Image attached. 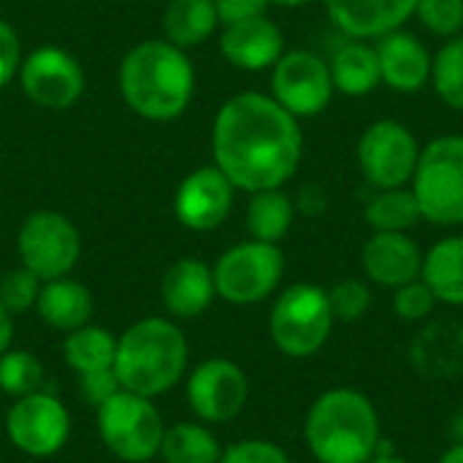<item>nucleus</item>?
Masks as SVG:
<instances>
[{
    "mask_svg": "<svg viewBox=\"0 0 463 463\" xmlns=\"http://www.w3.org/2000/svg\"><path fill=\"white\" fill-rule=\"evenodd\" d=\"M212 155L236 190H277L301 165L304 133L271 95L239 92L214 117Z\"/></svg>",
    "mask_w": 463,
    "mask_h": 463,
    "instance_id": "f257e3e1",
    "label": "nucleus"
},
{
    "mask_svg": "<svg viewBox=\"0 0 463 463\" xmlns=\"http://www.w3.org/2000/svg\"><path fill=\"white\" fill-rule=\"evenodd\" d=\"M125 106L152 122L182 117L195 95V68L184 49L163 41L136 43L119 65Z\"/></svg>",
    "mask_w": 463,
    "mask_h": 463,
    "instance_id": "f03ea898",
    "label": "nucleus"
},
{
    "mask_svg": "<svg viewBox=\"0 0 463 463\" xmlns=\"http://www.w3.org/2000/svg\"><path fill=\"white\" fill-rule=\"evenodd\" d=\"M304 439L317 463H369L383 445L374 402L355 388H331L315 399Z\"/></svg>",
    "mask_w": 463,
    "mask_h": 463,
    "instance_id": "7ed1b4c3",
    "label": "nucleus"
},
{
    "mask_svg": "<svg viewBox=\"0 0 463 463\" xmlns=\"http://www.w3.org/2000/svg\"><path fill=\"white\" fill-rule=\"evenodd\" d=\"M187 358V339L174 320L144 317L117 336L114 374L122 391L155 399L184 377Z\"/></svg>",
    "mask_w": 463,
    "mask_h": 463,
    "instance_id": "20e7f679",
    "label": "nucleus"
},
{
    "mask_svg": "<svg viewBox=\"0 0 463 463\" xmlns=\"http://www.w3.org/2000/svg\"><path fill=\"white\" fill-rule=\"evenodd\" d=\"M334 323L328 290L312 282H296L277 296L269 315V334L282 355L312 358L326 347Z\"/></svg>",
    "mask_w": 463,
    "mask_h": 463,
    "instance_id": "39448f33",
    "label": "nucleus"
},
{
    "mask_svg": "<svg viewBox=\"0 0 463 463\" xmlns=\"http://www.w3.org/2000/svg\"><path fill=\"white\" fill-rule=\"evenodd\" d=\"M420 217L434 225H463V136H439L420 149L410 182Z\"/></svg>",
    "mask_w": 463,
    "mask_h": 463,
    "instance_id": "423d86ee",
    "label": "nucleus"
},
{
    "mask_svg": "<svg viewBox=\"0 0 463 463\" xmlns=\"http://www.w3.org/2000/svg\"><path fill=\"white\" fill-rule=\"evenodd\" d=\"M98 434L119 461L146 463L160 456L165 423L152 399L119 391L98 407Z\"/></svg>",
    "mask_w": 463,
    "mask_h": 463,
    "instance_id": "0eeeda50",
    "label": "nucleus"
},
{
    "mask_svg": "<svg viewBox=\"0 0 463 463\" xmlns=\"http://www.w3.org/2000/svg\"><path fill=\"white\" fill-rule=\"evenodd\" d=\"M214 271V288L217 296L236 307H250L266 301L282 282L285 274V255L279 244L266 241H241L225 250Z\"/></svg>",
    "mask_w": 463,
    "mask_h": 463,
    "instance_id": "6e6552de",
    "label": "nucleus"
},
{
    "mask_svg": "<svg viewBox=\"0 0 463 463\" xmlns=\"http://www.w3.org/2000/svg\"><path fill=\"white\" fill-rule=\"evenodd\" d=\"M16 252L24 269L41 282L68 277L81 258L79 228L60 212L38 209L24 217L16 233Z\"/></svg>",
    "mask_w": 463,
    "mask_h": 463,
    "instance_id": "1a4fd4ad",
    "label": "nucleus"
},
{
    "mask_svg": "<svg viewBox=\"0 0 463 463\" xmlns=\"http://www.w3.org/2000/svg\"><path fill=\"white\" fill-rule=\"evenodd\" d=\"M358 165L374 190L407 187L415 176L420 144L399 119H377L358 138Z\"/></svg>",
    "mask_w": 463,
    "mask_h": 463,
    "instance_id": "9d476101",
    "label": "nucleus"
},
{
    "mask_svg": "<svg viewBox=\"0 0 463 463\" xmlns=\"http://www.w3.org/2000/svg\"><path fill=\"white\" fill-rule=\"evenodd\" d=\"M336 95L331 65L309 49L285 52L271 68V98L296 119L323 114Z\"/></svg>",
    "mask_w": 463,
    "mask_h": 463,
    "instance_id": "9b49d317",
    "label": "nucleus"
},
{
    "mask_svg": "<svg viewBox=\"0 0 463 463\" xmlns=\"http://www.w3.org/2000/svg\"><path fill=\"white\" fill-rule=\"evenodd\" d=\"M5 434L16 450L33 458H49L60 453L71 437V415L60 399L35 391L14 399L5 415Z\"/></svg>",
    "mask_w": 463,
    "mask_h": 463,
    "instance_id": "f8f14e48",
    "label": "nucleus"
},
{
    "mask_svg": "<svg viewBox=\"0 0 463 463\" xmlns=\"http://www.w3.org/2000/svg\"><path fill=\"white\" fill-rule=\"evenodd\" d=\"M16 76L24 95L35 106L52 111H62L79 103L87 87L81 62L60 46H41L30 52L22 60Z\"/></svg>",
    "mask_w": 463,
    "mask_h": 463,
    "instance_id": "ddd939ff",
    "label": "nucleus"
},
{
    "mask_svg": "<svg viewBox=\"0 0 463 463\" xmlns=\"http://www.w3.org/2000/svg\"><path fill=\"white\" fill-rule=\"evenodd\" d=\"M250 399L244 369L228 358H206L187 377V404L201 423H228Z\"/></svg>",
    "mask_w": 463,
    "mask_h": 463,
    "instance_id": "4468645a",
    "label": "nucleus"
},
{
    "mask_svg": "<svg viewBox=\"0 0 463 463\" xmlns=\"http://www.w3.org/2000/svg\"><path fill=\"white\" fill-rule=\"evenodd\" d=\"M233 193L236 187L214 163L201 165L179 182L174 193V214L195 233L214 231L228 220L233 209Z\"/></svg>",
    "mask_w": 463,
    "mask_h": 463,
    "instance_id": "2eb2a0df",
    "label": "nucleus"
},
{
    "mask_svg": "<svg viewBox=\"0 0 463 463\" xmlns=\"http://www.w3.org/2000/svg\"><path fill=\"white\" fill-rule=\"evenodd\" d=\"M364 274L388 290L410 285L423 274V250L407 233L374 231L361 250Z\"/></svg>",
    "mask_w": 463,
    "mask_h": 463,
    "instance_id": "dca6fc26",
    "label": "nucleus"
},
{
    "mask_svg": "<svg viewBox=\"0 0 463 463\" xmlns=\"http://www.w3.org/2000/svg\"><path fill=\"white\" fill-rule=\"evenodd\" d=\"M374 49H377V60H380L383 84L391 87L393 92L415 95L431 81L434 54L426 49V43L415 33L399 27V30L377 38Z\"/></svg>",
    "mask_w": 463,
    "mask_h": 463,
    "instance_id": "f3484780",
    "label": "nucleus"
},
{
    "mask_svg": "<svg viewBox=\"0 0 463 463\" xmlns=\"http://www.w3.org/2000/svg\"><path fill=\"white\" fill-rule=\"evenodd\" d=\"M328 19L358 41H377L415 16L418 0H323Z\"/></svg>",
    "mask_w": 463,
    "mask_h": 463,
    "instance_id": "a211bd4d",
    "label": "nucleus"
},
{
    "mask_svg": "<svg viewBox=\"0 0 463 463\" xmlns=\"http://www.w3.org/2000/svg\"><path fill=\"white\" fill-rule=\"evenodd\" d=\"M222 57L239 71H266L285 54V35L277 22L266 14L222 27L220 35Z\"/></svg>",
    "mask_w": 463,
    "mask_h": 463,
    "instance_id": "6ab92c4d",
    "label": "nucleus"
},
{
    "mask_svg": "<svg viewBox=\"0 0 463 463\" xmlns=\"http://www.w3.org/2000/svg\"><path fill=\"white\" fill-rule=\"evenodd\" d=\"M160 293H163V307L171 317L179 320L201 317L217 298L214 271L198 258H182L165 271Z\"/></svg>",
    "mask_w": 463,
    "mask_h": 463,
    "instance_id": "aec40b11",
    "label": "nucleus"
},
{
    "mask_svg": "<svg viewBox=\"0 0 463 463\" xmlns=\"http://www.w3.org/2000/svg\"><path fill=\"white\" fill-rule=\"evenodd\" d=\"M35 312L46 326L71 334V331L90 323V317H92V293L81 282H76L71 277L49 279V282L41 285Z\"/></svg>",
    "mask_w": 463,
    "mask_h": 463,
    "instance_id": "412c9836",
    "label": "nucleus"
},
{
    "mask_svg": "<svg viewBox=\"0 0 463 463\" xmlns=\"http://www.w3.org/2000/svg\"><path fill=\"white\" fill-rule=\"evenodd\" d=\"M328 65H331V79H334L336 92H342L347 98L372 95L383 84L377 49L369 41L350 38L347 43H342L334 52Z\"/></svg>",
    "mask_w": 463,
    "mask_h": 463,
    "instance_id": "4be33fe9",
    "label": "nucleus"
},
{
    "mask_svg": "<svg viewBox=\"0 0 463 463\" xmlns=\"http://www.w3.org/2000/svg\"><path fill=\"white\" fill-rule=\"evenodd\" d=\"M420 279L431 288L439 304L463 307V233L439 239L423 255Z\"/></svg>",
    "mask_w": 463,
    "mask_h": 463,
    "instance_id": "5701e85b",
    "label": "nucleus"
},
{
    "mask_svg": "<svg viewBox=\"0 0 463 463\" xmlns=\"http://www.w3.org/2000/svg\"><path fill=\"white\" fill-rule=\"evenodd\" d=\"M217 24L220 19L214 0H171L163 14L165 41L184 52L212 38Z\"/></svg>",
    "mask_w": 463,
    "mask_h": 463,
    "instance_id": "b1692460",
    "label": "nucleus"
},
{
    "mask_svg": "<svg viewBox=\"0 0 463 463\" xmlns=\"http://www.w3.org/2000/svg\"><path fill=\"white\" fill-rule=\"evenodd\" d=\"M62 355L76 377L111 372L117 361V336L100 326H81L62 342Z\"/></svg>",
    "mask_w": 463,
    "mask_h": 463,
    "instance_id": "393cba45",
    "label": "nucleus"
},
{
    "mask_svg": "<svg viewBox=\"0 0 463 463\" xmlns=\"http://www.w3.org/2000/svg\"><path fill=\"white\" fill-rule=\"evenodd\" d=\"M293 220H296V203L290 201L288 193H282V187L252 193L247 206V231L255 241L279 244L290 233Z\"/></svg>",
    "mask_w": 463,
    "mask_h": 463,
    "instance_id": "a878e982",
    "label": "nucleus"
},
{
    "mask_svg": "<svg viewBox=\"0 0 463 463\" xmlns=\"http://www.w3.org/2000/svg\"><path fill=\"white\" fill-rule=\"evenodd\" d=\"M222 448L206 423H176L165 429L160 458L165 463H220Z\"/></svg>",
    "mask_w": 463,
    "mask_h": 463,
    "instance_id": "bb28decb",
    "label": "nucleus"
},
{
    "mask_svg": "<svg viewBox=\"0 0 463 463\" xmlns=\"http://www.w3.org/2000/svg\"><path fill=\"white\" fill-rule=\"evenodd\" d=\"M364 217L372 231H388V233H407L412 225H418V220H423L410 187L377 190L374 198L366 203Z\"/></svg>",
    "mask_w": 463,
    "mask_h": 463,
    "instance_id": "cd10ccee",
    "label": "nucleus"
},
{
    "mask_svg": "<svg viewBox=\"0 0 463 463\" xmlns=\"http://www.w3.org/2000/svg\"><path fill=\"white\" fill-rule=\"evenodd\" d=\"M431 87L448 109L463 111V33L448 38L434 54Z\"/></svg>",
    "mask_w": 463,
    "mask_h": 463,
    "instance_id": "c85d7f7f",
    "label": "nucleus"
},
{
    "mask_svg": "<svg viewBox=\"0 0 463 463\" xmlns=\"http://www.w3.org/2000/svg\"><path fill=\"white\" fill-rule=\"evenodd\" d=\"M43 383V364L30 350H5L0 355V391L11 399L30 396L41 391Z\"/></svg>",
    "mask_w": 463,
    "mask_h": 463,
    "instance_id": "c756f323",
    "label": "nucleus"
},
{
    "mask_svg": "<svg viewBox=\"0 0 463 463\" xmlns=\"http://www.w3.org/2000/svg\"><path fill=\"white\" fill-rule=\"evenodd\" d=\"M415 16L437 38H456L463 30V0H418Z\"/></svg>",
    "mask_w": 463,
    "mask_h": 463,
    "instance_id": "7c9ffc66",
    "label": "nucleus"
},
{
    "mask_svg": "<svg viewBox=\"0 0 463 463\" xmlns=\"http://www.w3.org/2000/svg\"><path fill=\"white\" fill-rule=\"evenodd\" d=\"M41 279L19 266V269H11L0 277V304L11 312V315H19V312H27V309H35V301H38V293H41Z\"/></svg>",
    "mask_w": 463,
    "mask_h": 463,
    "instance_id": "2f4dec72",
    "label": "nucleus"
},
{
    "mask_svg": "<svg viewBox=\"0 0 463 463\" xmlns=\"http://www.w3.org/2000/svg\"><path fill=\"white\" fill-rule=\"evenodd\" d=\"M334 317L342 323H355L372 309V290L361 279H342L328 290Z\"/></svg>",
    "mask_w": 463,
    "mask_h": 463,
    "instance_id": "473e14b6",
    "label": "nucleus"
},
{
    "mask_svg": "<svg viewBox=\"0 0 463 463\" xmlns=\"http://www.w3.org/2000/svg\"><path fill=\"white\" fill-rule=\"evenodd\" d=\"M437 304H439L437 296L431 293V288L423 279H415L410 285L396 288L393 290V301H391L393 315L399 320H404V323H420V320L431 317Z\"/></svg>",
    "mask_w": 463,
    "mask_h": 463,
    "instance_id": "72a5a7b5",
    "label": "nucleus"
},
{
    "mask_svg": "<svg viewBox=\"0 0 463 463\" xmlns=\"http://www.w3.org/2000/svg\"><path fill=\"white\" fill-rule=\"evenodd\" d=\"M220 463H290V456L271 439H241L222 450Z\"/></svg>",
    "mask_w": 463,
    "mask_h": 463,
    "instance_id": "f704fd0d",
    "label": "nucleus"
},
{
    "mask_svg": "<svg viewBox=\"0 0 463 463\" xmlns=\"http://www.w3.org/2000/svg\"><path fill=\"white\" fill-rule=\"evenodd\" d=\"M119 391H122V385H119L114 369H111V372H98V374H84V377H79V396H81L87 404H92L95 410H98L100 404H106L111 396H117Z\"/></svg>",
    "mask_w": 463,
    "mask_h": 463,
    "instance_id": "c9c22d12",
    "label": "nucleus"
},
{
    "mask_svg": "<svg viewBox=\"0 0 463 463\" xmlns=\"http://www.w3.org/2000/svg\"><path fill=\"white\" fill-rule=\"evenodd\" d=\"M19 65H22L19 35L5 19H0V87H5L19 73Z\"/></svg>",
    "mask_w": 463,
    "mask_h": 463,
    "instance_id": "e433bc0d",
    "label": "nucleus"
},
{
    "mask_svg": "<svg viewBox=\"0 0 463 463\" xmlns=\"http://www.w3.org/2000/svg\"><path fill=\"white\" fill-rule=\"evenodd\" d=\"M269 5H271L269 0H214L217 19H220L222 27L236 24V22H244V19L263 16Z\"/></svg>",
    "mask_w": 463,
    "mask_h": 463,
    "instance_id": "4c0bfd02",
    "label": "nucleus"
},
{
    "mask_svg": "<svg viewBox=\"0 0 463 463\" xmlns=\"http://www.w3.org/2000/svg\"><path fill=\"white\" fill-rule=\"evenodd\" d=\"M14 339V315L0 304V355L11 347Z\"/></svg>",
    "mask_w": 463,
    "mask_h": 463,
    "instance_id": "58836bf2",
    "label": "nucleus"
},
{
    "mask_svg": "<svg viewBox=\"0 0 463 463\" xmlns=\"http://www.w3.org/2000/svg\"><path fill=\"white\" fill-rule=\"evenodd\" d=\"M369 463H410V461H407V458H402V456H396V453L391 450V445H385V442H383V445H380V450L374 453V458H372Z\"/></svg>",
    "mask_w": 463,
    "mask_h": 463,
    "instance_id": "ea45409f",
    "label": "nucleus"
},
{
    "mask_svg": "<svg viewBox=\"0 0 463 463\" xmlns=\"http://www.w3.org/2000/svg\"><path fill=\"white\" fill-rule=\"evenodd\" d=\"M450 437L456 445H463V410H458L450 420Z\"/></svg>",
    "mask_w": 463,
    "mask_h": 463,
    "instance_id": "a19ab883",
    "label": "nucleus"
},
{
    "mask_svg": "<svg viewBox=\"0 0 463 463\" xmlns=\"http://www.w3.org/2000/svg\"><path fill=\"white\" fill-rule=\"evenodd\" d=\"M437 463H463V445H450L442 456H439V461Z\"/></svg>",
    "mask_w": 463,
    "mask_h": 463,
    "instance_id": "79ce46f5",
    "label": "nucleus"
},
{
    "mask_svg": "<svg viewBox=\"0 0 463 463\" xmlns=\"http://www.w3.org/2000/svg\"><path fill=\"white\" fill-rule=\"evenodd\" d=\"M271 5H282V8H301V5H309L312 0H269Z\"/></svg>",
    "mask_w": 463,
    "mask_h": 463,
    "instance_id": "37998d69",
    "label": "nucleus"
}]
</instances>
